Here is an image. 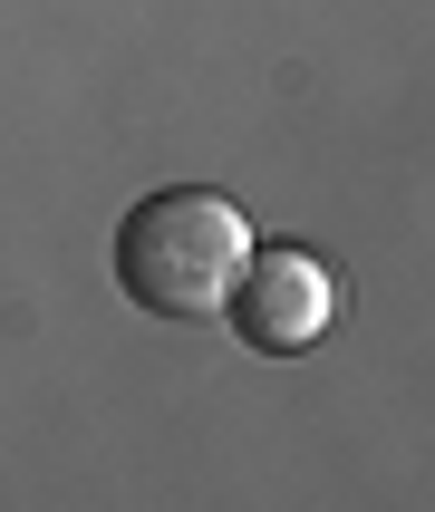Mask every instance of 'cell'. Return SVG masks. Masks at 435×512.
Returning <instances> with one entry per match:
<instances>
[{
	"mask_svg": "<svg viewBox=\"0 0 435 512\" xmlns=\"http://www.w3.org/2000/svg\"><path fill=\"white\" fill-rule=\"evenodd\" d=\"M242 252H252V223H242L223 194H203V184H165V194L126 203V223H116V281L155 319L223 310Z\"/></svg>",
	"mask_w": 435,
	"mask_h": 512,
	"instance_id": "obj_1",
	"label": "cell"
},
{
	"mask_svg": "<svg viewBox=\"0 0 435 512\" xmlns=\"http://www.w3.org/2000/svg\"><path fill=\"white\" fill-rule=\"evenodd\" d=\"M223 310H232V329H242V348H261V358H300V348L329 339L339 281H329L300 242H271V252H242Z\"/></svg>",
	"mask_w": 435,
	"mask_h": 512,
	"instance_id": "obj_2",
	"label": "cell"
}]
</instances>
